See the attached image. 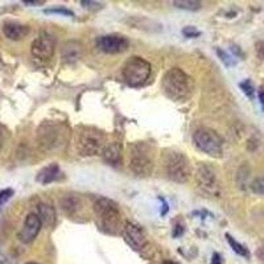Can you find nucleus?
<instances>
[{"mask_svg": "<svg viewBox=\"0 0 264 264\" xmlns=\"http://www.w3.org/2000/svg\"><path fill=\"white\" fill-rule=\"evenodd\" d=\"M70 131L65 123L44 122L37 131L38 143L44 151L63 150L69 142Z\"/></svg>", "mask_w": 264, "mask_h": 264, "instance_id": "nucleus-3", "label": "nucleus"}, {"mask_svg": "<svg viewBox=\"0 0 264 264\" xmlns=\"http://www.w3.org/2000/svg\"><path fill=\"white\" fill-rule=\"evenodd\" d=\"M259 101H260L261 107H263V110H264V90L259 91Z\"/></svg>", "mask_w": 264, "mask_h": 264, "instance_id": "nucleus-28", "label": "nucleus"}, {"mask_svg": "<svg viewBox=\"0 0 264 264\" xmlns=\"http://www.w3.org/2000/svg\"><path fill=\"white\" fill-rule=\"evenodd\" d=\"M198 189L208 195H218L219 182L217 170L209 164H200L195 172Z\"/></svg>", "mask_w": 264, "mask_h": 264, "instance_id": "nucleus-9", "label": "nucleus"}, {"mask_svg": "<svg viewBox=\"0 0 264 264\" xmlns=\"http://www.w3.org/2000/svg\"><path fill=\"white\" fill-rule=\"evenodd\" d=\"M182 233H184V226L181 227L180 225H177V226H176V230H174L173 235L174 236H180Z\"/></svg>", "mask_w": 264, "mask_h": 264, "instance_id": "nucleus-27", "label": "nucleus"}, {"mask_svg": "<svg viewBox=\"0 0 264 264\" xmlns=\"http://www.w3.org/2000/svg\"><path fill=\"white\" fill-rule=\"evenodd\" d=\"M38 217L41 219L42 225H45L46 227H54L57 223V214L56 210L52 205L49 204H40L38 205Z\"/></svg>", "mask_w": 264, "mask_h": 264, "instance_id": "nucleus-17", "label": "nucleus"}, {"mask_svg": "<svg viewBox=\"0 0 264 264\" xmlns=\"http://www.w3.org/2000/svg\"><path fill=\"white\" fill-rule=\"evenodd\" d=\"M56 49V41L52 36L41 35L33 40L31 45V53L35 58L40 61H46L52 58L53 53Z\"/></svg>", "mask_w": 264, "mask_h": 264, "instance_id": "nucleus-10", "label": "nucleus"}, {"mask_svg": "<svg viewBox=\"0 0 264 264\" xmlns=\"http://www.w3.org/2000/svg\"><path fill=\"white\" fill-rule=\"evenodd\" d=\"M106 146H107L106 136L101 129L90 127V125L78 127L76 138V148L81 156L102 155Z\"/></svg>", "mask_w": 264, "mask_h": 264, "instance_id": "nucleus-4", "label": "nucleus"}, {"mask_svg": "<svg viewBox=\"0 0 264 264\" xmlns=\"http://www.w3.org/2000/svg\"><path fill=\"white\" fill-rule=\"evenodd\" d=\"M129 168L140 177H148L153 172V160L150 148L144 143H135L129 150Z\"/></svg>", "mask_w": 264, "mask_h": 264, "instance_id": "nucleus-6", "label": "nucleus"}, {"mask_svg": "<svg viewBox=\"0 0 264 264\" xmlns=\"http://www.w3.org/2000/svg\"><path fill=\"white\" fill-rule=\"evenodd\" d=\"M12 195H14V190L10 188L4 189V190L0 191V206L4 205V204H6Z\"/></svg>", "mask_w": 264, "mask_h": 264, "instance_id": "nucleus-24", "label": "nucleus"}, {"mask_svg": "<svg viewBox=\"0 0 264 264\" xmlns=\"http://www.w3.org/2000/svg\"><path fill=\"white\" fill-rule=\"evenodd\" d=\"M226 238H227V242H229V244H230V246H231V248H233V250L235 251L236 254L240 255V256L250 257V252H248V250H247V248L243 246V244H240L239 242H236V240L234 239L233 236L230 235V234H226Z\"/></svg>", "mask_w": 264, "mask_h": 264, "instance_id": "nucleus-20", "label": "nucleus"}, {"mask_svg": "<svg viewBox=\"0 0 264 264\" xmlns=\"http://www.w3.org/2000/svg\"><path fill=\"white\" fill-rule=\"evenodd\" d=\"M84 53V46L80 41L72 40L63 44L62 50H61V56H62L63 62L66 63H76L77 61H80Z\"/></svg>", "mask_w": 264, "mask_h": 264, "instance_id": "nucleus-15", "label": "nucleus"}, {"mask_svg": "<svg viewBox=\"0 0 264 264\" xmlns=\"http://www.w3.org/2000/svg\"><path fill=\"white\" fill-rule=\"evenodd\" d=\"M164 94L174 102H186L194 93V82L184 70L173 68L168 70L161 81Z\"/></svg>", "mask_w": 264, "mask_h": 264, "instance_id": "nucleus-1", "label": "nucleus"}, {"mask_svg": "<svg viewBox=\"0 0 264 264\" xmlns=\"http://www.w3.org/2000/svg\"><path fill=\"white\" fill-rule=\"evenodd\" d=\"M3 33L10 40L19 41V40H23V38L28 36L29 27L28 25L20 24V23H16V21H7L3 25Z\"/></svg>", "mask_w": 264, "mask_h": 264, "instance_id": "nucleus-16", "label": "nucleus"}, {"mask_svg": "<svg viewBox=\"0 0 264 264\" xmlns=\"http://www.w3.org/2000/svg\"><path fill=\"white\" fill-rule=\"evenodd\" d=\"M25 4H44V2H25Z\"/></svg>", "mask_w": 264, "mask_h": 264, "instance_id": "nucleus-30", "label": "nucleus"}, {"mask_svg": "<svg viewBox=\"0 0 264 264\" xmlns=\"http://www.w3.org/2000/svg\"><path fill=\"white\" fill-rule=\"evenodd\" d=\"M46 12H50V14H62V15H69V16H73V12L69 10H63V8H53V10H46Z\"/></svg>", "mask_w": 264, "mask_h": 264, "instance_id": "nucleus-26", "label": "nucleus"}, {"mask_svg": "<svg viewBox=\"0 0 264 264\" xmlns=\"http://www.w3.org/2000/svg\"><path fill=\"white\" fill-rule=\"evenodd\" d=\"M94 214L99 229L104 233L116 235L120 231L123 233L122 214L118 205L108 198L101 197L94 202Z\"/></svg>", "mask_w": 264, "mask_h": 264, "instance_id": "nucleus-2", "label": "nucleus"}, {"mask_svg": "<svg viewBox=\"0 0 264 264\" xmlns=\"http://www.w3.org/2000/svg\"><path fill=\"white\" fill-rule=\"evenodd\" d=\"M102 156L107 163L110 164H116L119 160H120V156H122V150H120V146L118 143H110L106 148H104Z\"/></svg>", "mask_w": 264, "mask_h": 264, "instance_id": "nucleus-19", "label": "nucleus"}, {"mask_svg": "<svg viewBox=\"0 0 264 264\" xmlns=\"http://www.w3.org/2000/svg\"><path fill=\"white\" fill-rule=\"evenodd\" d=\"M61 209L69 218L77 219L84 214L85 202L80 194L68 193L61 198Z\"/></svg>", "mask_w": 264, "mask_h": 264, "instance_id": "nucleus-13", "label": "nucleus"}, {"mask_svg": "<svg viewBox=\"0 0 264 264\" xmlns=\"http://www.w3.org/2000/svg\"><path fill=\"white\" fill-rule=\"evenodd\" d=\"M151 63L142 57H131L123 66V78L129 86L138 87L146 84L151 76Z\"/></svg>", "mask_w": 264, "mask_h": 264, "instance_id": "nucleus-7", "label": "nucleus"}, {"mask_svg": "<svg viewBox=\"0 0 264 264\" xmlns=\"http://www.w3.org/2000/svg\"><path fill=\"white\" fill-rule=\"evenodd\" d=\"M27 264H37V263H33V261H29V263H27Z\"/></svg>", "mask_w": 264, "mask_h": 264, "instance_id": "nucleus-32", "label": "nucleus"}, {"mask_svg": "<svg viewBox=\"0 0 264 264\" xmlns=\"http://www.w3.org/2000/svg\"><path fill=\"white\" fill-rule=\"evenodd\" d=\"M163 264H176V263H173V261H164Z\"/></svg>", "mask_w": 264, "mask_h": 264, "instance_id": "nucleus-31", "label": "nucleus"}, {"mask_svg": "<svg viewBox=\"0 0 264 264\" xmlns=\"http://www.w3.org/2000/svg\"><path fill=\"white\" fill-rule=\"evenodd\" d=\"M165 172L174 182L185 184L191 177V167L188 157L182 152H169L165 157Z\"/></svg>", "mask_w": 264, "mask_h": 264, "instance_id": "nucleus-5", "label": "nucleus"}, {"mask_svg": "<svg viewBox=\"0 0 264 264\" xmlns=\"http://www.w3.org/2000/svg\"><path fill=\"white\" fill-rule=\"evenodd\" d=\"M194 144L198 147V150L205 152L206 155L212 157H221L222 156L223 142L221 136L217 134L214 129L202 127L198 128L193 135Z\"/></svg>", "mask_w": 264, "mask_h": 264, "instance_id": "nucleus-8", "label": "nucleus"}, {"mask_svg": "<svg viewBox=\"0 0 264 264\" xmlns=\"http://www.w3.org/2000/svg\"><path fill=\"white\" fill-rule=\"evenodd\" d=\"M41 219L37 214L35 213H31L27 216L25 218V222L23 225V229L20 230L19 233V239L23 242V243H32L33 240L36 239V236L38 235L40 230H41Z\"/></svg>", "mask_w": 264, "mask_h": 264, "instance_id": "nucleus-14", "label": "nucleus"}, {"mask_svg": "<svg viewBox=\"0 0 264 264\" xmlns=\"http://www.w3.org/2000/svg\"><path fill=\"white\" fill-rule=\"evenodd\" d=\"M251 189L257 194H264V177H259L252 182Z\"/></svg>", "mask_w": 264, "mask_h": 264, "instance_id": "nucleus-23", "label": "nucleus"}, {"mask_svg": "<svg viewBox=\"0 0 264 264\" xmlns=\"http://www.w3.org/2000/svg\"><path fill=\"white\" fill-rule=\"evenodd\" d=\"M3 143H4L3 128H2V125H0V151H2V148H3Z\"/></svg>", "mask_w": 264, "mask_h": 264, "instance_id": "nucleus-29", "label": "nucleus"}, {"mask_svg": "<svg viewBox=\"0 0 264 264\" xmlns=\"http://www.w3.org/2000/svg\"><path fill=\"white\" fill-rule=\"evenodd\" d=\"M98 46L108 54H120L128 49L129 42L122 35H107L98 40Z\"/></svg>", "mask_w": 264, "mask_h": 264, "instance_id": "nucleus-12", "label": "nucleus"}, {"mask_svg": "<svg viewBox=\"0 0 264 264\" xmlns=\"http://www.w3.org/2000/svg\"><path fill=\"white\" fill-rule=\"evenodd\" d=\"M240 89L243 90V93L247 95V97L254 98L255 89H254V86H252V84H251L250 81H248V80L243 81V82L240 84Z\"/></svg>", "mask_w": 264, "mask_h": 264, "instance_id": "nucleus-22", "label": "nucleus"}, {"mask_svg": "<svg viewBox=\"0 0 264 264\" xmlns=\"http://www.w3.org/2000/svg\"><path fill=\"white\" fill-rule=\"evenodd\" d=\"M58 174H59V167L56 163H53V164H49L48 167L42 168V169L37 173L36 180H37L40 184L46 185L53 182L54 180H57Z\"/></svg>", "mask_w": 264, "mask_h": 264, "instance_id": "nucleus-18", "label": "nucleus"}, {"mask_svg": "<svg viewBox=\"0 0 264 264\" xmlns=\"http://www.w3.org/2000/svg\"><path fill=\"white\" fill-rule=\"evenodd\" d=\"M182 33H184L186 37H198V36L201 35V32L198 31L195 27H186V28H184Z\"/></svg>", "mask_w": 264, "mask_h": 264, "instance_id": "nucleus-25", "label": "nucleus"}, {"mask_svg": "<svg viewBox=\"0 0 264 264\" xmlns=\"http://www.w3.org/2000/svg\"><path fill=\"white\" fill-rule=\"evenodd\" d=\"M123 235H124L125 242L136 251L146 250L148 247V239L146 234L142 230V227L132 222H125L123 227Z\"/></svg>", "mask_w": 264, "mask_h": 264, "instance_id": "nucleus-11", "label": "nucleus"}, {"mask_svg": "<svg viewBox=\"0 0 264 264\" xmlns=\"http://www.w3.org/2000/svg\"><path fill=\"white\" fill-rule=\"evenodd\" d=\"M173 4L177 8L188 11H197L202 7L201 2H194V0H176V2H173Z\"/></svg>", "mask_w": 264, "mask_h": 264, "instance_id": "nucleus-21", "label": "nucleus"}]
</instances>
